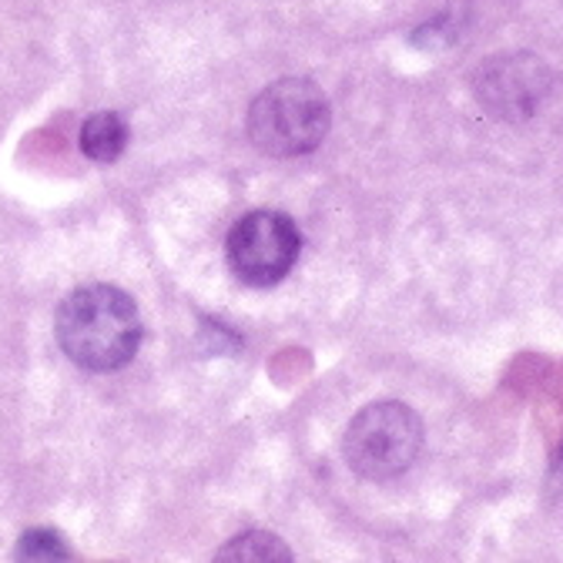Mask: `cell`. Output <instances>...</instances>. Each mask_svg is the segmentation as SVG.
<instances>
[{
	"label": "cell",
	"instance_id": "6da1fadb",
	"mask_svg": "<svg viewBox=\"0 0 563 563\" xmlns=\"http://www.w3.org/2000/svg\"><path fill=\"white\" fill-rule=\"evenodd\" d=\"M54 329L64 356L91 373L128 366L141 345V316L134 299L104 282L67 292Z\"/></svg>",
	"mask_w": 563,
	"mask_h": 563
},
{
	"label": "cell",
	"instance_id": "7a4b0ae2",
	"mask_svg": "<svg viewBox=\"0 0 563 563\" xmlns=\"http://www.w3.org/2000/svg\"><path fill=\"white\" fill-rule=\"evenodd\" d=\"M249 137L262 155L299 158L316 152L332 124L329 98L306 78L268 85L249 108Z\"/></svg>",
	"mask_w": 563,
	"mask_h": 563
},
{
	"label": "cell",
	"instance_id": "3957f363",
	"mask_svg": "<svg viewBox=\"0 0 563 563\" xmlns=\"http://www.w3.org/2000/svg\"><path fill=\"white\" fill-rule=\"evenodd\" d=\"M345 463L363 479L402 476L422 450V419L396 399L369 402L345 427Z\"/></svg>",
	"mask_w": 563,
	"mask_h": 563
},
{
	"label": "cell",
	"instance_id": "277c9868",
	"mask_svg": "<svg viewBox=\"0 0 563 563\" xmlns=\"http://www.w3.org/2000/svg\"><path fill=\"white\" fill-rule=\"evenodd\" d=\"M302 252V235L286 211L258 208L242 216L225 242L229 268L252 289L278 286Z\"/></svg>",
	"mask_w": 563,
	"mask_h": 563
},
{
	"label": "cell",
	"instance_id": "5b68a950",
	"mask_svg": "<svg viewBox=\"0 0 563 563\" xmlns=\"http://www.w3.org/2000/svg\"><path fill=\"white\" fill-rule=\"evenodd\" d=\"M550 85L553 78L547 64L533 54H497L473 78L476 101L500 121L533 118L550 95Z\"/></svg>",
	"mask_w": 563,
	"mask_h": 563
},
{
	"label": "cell",
	"instance_id": "8992f818",
	"mask_svg": "<svg viewBox=\"0 0 563 563\" xmlns=\"http://www.w3.org/2000/svg\"><path fill=\"white\" fill-rule=\"evenodd\" d=\"M128 145V124L121 114L114 111H98L85 121L81 128V152L85 158H91L95 165H111L121 158Z\"/></svg>",
	"mask_w": 563,
	"mask_h": 563
},
{
	"label": "cell",
	"instance_id": "52a82bcc",
	"mask_svg": "<svg viewBox=\"0 0 563 563\" xmlns=\"http://www.w3.org/2000/svg\"><path fill=\"white\" fill-rule=\"evenodd\" d=\"M219 560H242V563H268V560H292V550L282 543L278 537L272 533H262V530H252V533H242L235 537L229 547H222L216 553Z\"/></svg>",
	"mask_w": 563,
	"mask_h": 563
},
{
	"label": "cell",
	"instance_id": "ba28073f",
	"mask_svg": "<svg viewBox=\"0 0 563 563\" xmlns=\"http://www.w3.org/2000/svg\"><path fill=\"white\" fill-rule=\"evenodd\" d=\"M70 547L54 530H27L18 547V560H70Z\"/></svg>",
	"mask_w": 563,
	"mask_h": 563
}]
</instances>
